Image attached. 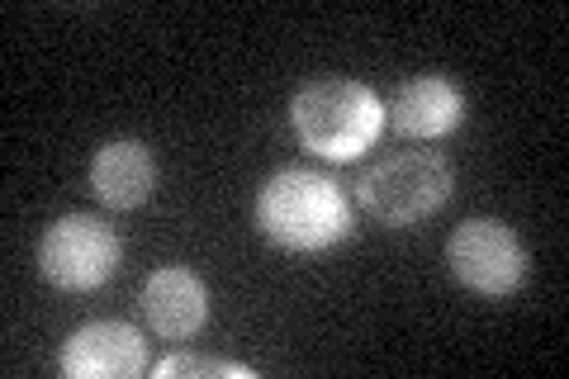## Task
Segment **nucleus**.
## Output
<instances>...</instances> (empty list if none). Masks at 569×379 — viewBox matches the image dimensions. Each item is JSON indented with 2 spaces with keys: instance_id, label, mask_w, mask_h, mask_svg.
I'll list each match as a JSON object with an SVG mask.
<instances>
[{
  "instance_id": "1",
  "label": "nucleus",
  "mask_w": 569,
  "mask_h": 379,
  "mask_svg": "<svg viewBox=\"0 0 569 379\" xmlns=\"http://www.w3.org/2000/svg\"><path fill=\"white\" fill-rule=\"evenodd\" d=\"M257 228L284 251H328L351 238V200L318 167H280L257 190Z\"/></svg>"
},
{
  "instance_id": "10",
  "label": "nucleus",
  "mask_w": 569,
  "mask_h": 379,
  "mask_svg": "<svg viewBox=\"0 0 569 379\" xmlns=\"http://www.w3.org/2000/svg\"><path fill=\"white\" fill-rule=\"evenodd\" d=\"M157 379H252V366H238V360H219V356H167L152 366Z\"/></svg>"
},
{
  "instance_id": "6",
  "label": "nucleus",
  "mask_w": 569,
  "mask_h": 379,
  "mask_svg": "<svg viewBox=\"0 0 569 379\" xmlns=\"http://www.w3.org/2000/svg\"><path fill=\"white\" fill-rule=\"evenodd\" d=\"M142 366H148V341L133 322L119 318L81 322L58 351V370L67 379H133Z\"/></svg>"
},
{
  "instance_id": "7",
  "label": "nucleus",
  "mask_w": 569,
  "mask_h": 379,
  "mask_svg": "<svg viewBox=\"0 0 569 379\" xmlns=\"http://www.w3.org/2000/svg\"><path fill=\"white\" fill-rule=\"evenodd\" d=\"M138 303H142L148 328L167 341H186L209 322V285L190 266H157L142 280Z\"/></svg>"
},
{
  "instance_id": "9",
  "label": "nucleus",
  "mask_w": 569,
  "mask_h": 379,
  "mask_svg": "<svg viewBox=\"0 0 569 379\" xmlns=\"http://www.w3.org/2000/svg\"><path fill=\"white\" fill-rule=\"evenodd\" d=\"M395 123H399V133L418 138V142L447 138L466 123V90L447 77H437V71L408 77L395 96Z\"/></svg>"
},
{
  "instance_id": "3",
  "label": "nucleus",
  "mask_w": 569,
  "mask_h": 379,
  "mask_svg": "<svg viewBox=\"0 0 569 379\" xmlns=\"http://www.w3.org/2000/svg\"><path fill=\"white\" fill-rule=\"evenodd\" d=\"M451 161L441 152H385L361 171V209L385 228H413L451 200Z\"/></svg>"
},
{
  "instance_id": "8",
  "label": "nucleus",
  "mask_w": 569,
  "mask_h": 379,
  "mask_svg": "<svg viewBox=\"0 0 569 379\" xmlns=\"http://www.w3.org/2000/svg\"><path fill=\"white\" fill-rule=\"evenodd\" d=\"M91 190L104 209H138L157 190V161L152 148L138 138H114L91 157Z\"/></svg>"
},
{
  "instance_id": "2",
  "label": "nucleus",
  "mask_w": 569,
  "mask_h": 379,
  "mask_svg": "<svg viewBox=\"0 0 569 379\" xmlns=\"http://www.w3.org/2000/svg\"><path fill=\"white\" fill-rule=\"evenodd\" d=\"M290 129L313 157L351 161L361 157L385 129V104L370 86L351 77L305 81L290 100Z\"/></svg>"
},
{
  "instance_id": "5",
  "label": "nucleus",
  "mask_w": 569,
  "mask_h": 379,
  "mask_svg": "<svg viewBox=\"0 0 569 379\" xmlns=\"http://www.w3.org/2000/svg\"><path fill=\"white\" fill-rule=\"evenodd\" d=\"M447 266L466 290L508 299L527 280V247L503 219H466L447 238Z\"/></svg>"
},
{
  "instance_id": "4",
  "label": "nucleus",
  "mask_w": 569,
  "mask_h": 379,
  "mask_svg": "<svg viewBox=\"0 0 569 379\" xmlns=\"http://www.w3.org/2000/svg\"><path fill=\"white\" fill-rule=\"evenodd\" d=\"M123 261L119 232L96 219V213H67L58 219L43 242H39V270L48 285H58L67 295H86L114 280V270Z\"/></svg>"
}]
</instances>
